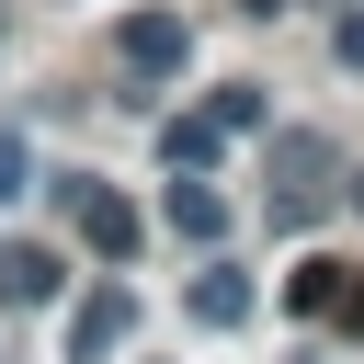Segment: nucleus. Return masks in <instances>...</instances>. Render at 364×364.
Masks as SVG:
<instances>
[{"label": "nucleus", "instance_id": "obj_10", "mask_svg": "<svg viewBox=\"0 0 364 364\" xmlns=\"http://www.w3.org/2000/svg\"><path fill=\"white\" fill-rule=\"evenodd\" d=\"M34 193V148H23V125H0V205H23Z\"/></svg>", "mask_w": 364, "mask_h": 364}, {"label": "nucleus", "instance_id": "obj_9", "mask_svg": "<svg viewBox=\"0 0 364 364\" xmlns=\"http://www.w3.org/2000/svg\"><path fill=\"white\" fill-rule=\"evenodd\" d=\"M159 148H171V171H205V159L228 148V125H216V114H182V125H159Z\"/></svg>", "mask_w": 364, "mask_h": 364}, {"label": "nucleus", "instance_id": "obj_8", "mask_svg": "<svg viewBox=\"0 0 364 364\" xmlns=\"http://www.w3.org/2000/svg\"><path fill=\"white\" fill-rule=\"evenodd\" d=\"M205 114H216L228 136H273V102H262V80H228V91H205Z\"/></svg>", "mask_w": 364, "mask_h": 364}, {"label": "nucleus", "instance_id": "obj_7", "mask_svg": "<svg viewBox=\"0 0 364 364\" xmlns=\"http://www.w3.org/2000/svg\"><path fill=\"white\" fill-rule=\"evenodd\" d=\"M171 228H182V239H228V193H216L205 171H182V182H171Z\"/></svg>", "mask_w": 364, "mask_h": 364}, {"label": "nucleus", "instance_id": "obj_4", "mask_svg": "<svg viewBox=\"0 0 364 364\" xmlns=\"http://www.w3.org/2000/svg\"><path fill=\"white\" fill-rule=\"evenodd\" d=\"M182 57H193V23H182V11H136V23H125V68H136V80H171Z\"/></svg>", "mask_w": 364, "mask_h": 364}, {"label": "nucleus", "instance_id": "obj_5", "mask_svg": "<svg viewBox=\"0 0 364 364\" xmlns=\"http://www.w3.org/2000/svg\"><path fill=\"white\" fill-rule=\"evenodd\" d=\"M250 307H262V284H250L239 262H205V273H193V318H205V330H239Z\"/></svg>", "mask_w": 364, "mask_h": 364}, {"label": "nucleus", "instance_id": "obj_2", "mask_svg": "<svg viewBox=\"0 0 364 364\" xmlns=\"http://www.w3.org/2000/svg\"><path fill=\"white\" fill-rule=\"evenodd\" d=\"M125 341H136V284H91L68 307V364H114Z\"/></svg>", "mask_w": 364, "mask_h": 364}, {"label": "nucleus", "instance_id": "obj_1", "mask_svg": "<svg viewBox=\"0 0 364 364\" xmlns=\"http://www.w3.org/2000/svg\"><path fill=\"white\" fill-rule=\"evenodd\" d=\"M57 216H68L102 262H136V239H148V228H136V205H125L114 182H91V171H68V182H57Z\"/></svg>", "mask_w": 364, "mask_h": 364}, {"label": "nucleus", "instance_id": "obj_11", "mask_svg": "<svg viewBox=\"0 0 364 364\" xmlns=\"http://www.w3.org/2000/svg\"><path fill=\"white\" fill-rule=\"evenodd\" d=\"M330 46H341V68H364V0L341 11V34H330Z\"/></svg>", "mask_w": 364, "mask_h": 364}, {"label": "nucleus", "instance_id": "obj_6", "mask_svg": "<svg viewBox=\"0 0 364 364\" xmlns=\"http://www.w3.org/2000/svg\"><path fill=\"white\" fill-rule=\"evenodd\" d=\"M57 284H68V262H57V250H34V239H11V250H0V307H46Z\"/></svg>", "mask_w": 364, "mask_h": 364}, {"label": "nucleus", "instance_id": "obj_3", "mask_svg": "<svg viewBox=\"0 0 364 364\" xmlns=\"http://www.w3.org/2000/svg\"><path fill=\"white\" fill-rule=\"evenodd\" d=\"M284 307H296L307 330H318V318H330V330H364V273H353V262H296V273H284Z\"/></svg>", "mask_w": 364, "mask_h": 364}]
</instances>
